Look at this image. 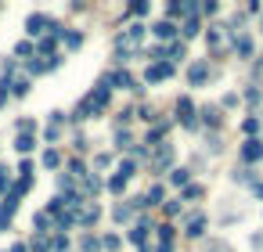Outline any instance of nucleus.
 Listing matches in <instances>:
<instances>
[{
  "mask_svg": "<svg viewBox=\"0 0 263 252\" xmlns=\"http://www.w3.org/2000/svg\"><path fill=\"white\" fill-rule=\"evenodd\" d=\"M177 115H180V123L188 130H195V105H191V97H180L177 101Z\"/></svg>",
  "mask_w": 263,
  "mask_h": 252,
  "instance_id": "obj_1",
  "label": "nucleus"
},
{
  "mask_svg": "<svg viewBox=\"0 0 263 252\" xmlns=\"http://www.w3.org/2000/svg\"><path fill=\"white\" fill-rule=\"evenodd\" d=\"M242 159H245V162H260V159H263V141L249 137V141L242 144Z\"/></svg>",
  "mask_w": 263,
  "mask_h": 252,
  "instance_id": "obj_2",
  "label": "nucleus"
},
{
  "mask_svg": "<svg viewBox=\"0 0 263 252\" xmlns=\"http://www.w3.org/2000/svg\"><path fill=\"white\" fill-rule=\"evenodd\" d=\"M169 76H173V65H169V62H155V65H151L148 69V83H159V80H169Z\"/></svg>",
  "mask_w": 263,
  "mask_h": 252,
  "instance_id": "obj_3",
  "label": "nucleus"
},
{
  "mask_svg": "<svg viewBox=\"0 0 263 252\" xmlns=\"http://www.w3.org/2000/svg\"><path fill=\"white\" fill-rule=\"evenodd\" d=\"M188 80H191V86H202V83L209 80V65H206V62H195V65L188 69Z\"/></svg>",
  "mask_w": 263,
  "mask_h": 252,
  "instance_id": "obj_4",
  "label": "nucleus"
},
{
  "mask_svg": "<svg viewBox=\"0 0 263 252\" xmlns=\"http://www.w3.org/2000/svg\"><path fill=\"white\" fill-rule=\"evenodd\" d=\"M202 231H206V216H202V213L188 216V227H184V234H188V238H202Z\"/></svg>",
  "mask_w": 263,
  "mask_h": 252,
  "instance_id": "obj_5",
  "label": "nucleus"
},
{
  "mask_svg": "<svg viewBox=\"0 0 263 252\" xmlns=\"http://www.w3.org/2000/svg\"><path fill=\"white\" fill-rule=\"evenodd\" d=\"M169 162H173V148L159 144V152H155V159H151V166H155V169H166Z\"/></svg>",
  "mask_w": 263,
  "mask_h": 252,
  "instance_id": "obj_6",
  "label": "nucleus"
},
{
  "mask_svg": "<svg viewBox=\"0 0 263 252\" xmlns=\"http://www.w3.org/2000/svg\"><path fill=\"white\" fill-rule=\"evenodd\" d=\"M151 33H155L159 40H173V36H177V25L166 18V22H155V25H151Z\"/></svg>",
  "mask_w": 263,
  "mask_h": 252,
  "instance_id": "obj_7",
  "label": "nucleus"
},
{
  "mask_svg": "<svg viewBox=\"0 0 263 252\" xmlns=\"http://www.w3.org/2000/svg\"><path fill=\"white\" fill-rule=\"evenodd\" d=\"M159 252H173V227L169 224L159 227Z\"/></svg>",
  "mask_w": 263,
  "mask_h": 252,
  "instance_id": "obj_8",
  "label": "nucleus"
},
{
  "mask_svg": "<svg viewBox=\"0 0 263 252\" xmlns=\"http://www.w3.org/2000/svg\"><path fill=\"white\" fill-rule=\"evenodd\" d=\"M235 51H238L242 58H253V40H249V36H235Z\"/></svg>",
  "mask_w": 263,
  "mask_h": 252,
  "instance_id": "obj_9",
  "label": "nucleus"
},
{
  "mask_svg": "<svg viewBox=\"0 0 263 252\" xmlns=\"http://www.w3.org/2000/svg\"><path fill=\"white\" fill-rule=\"evenodd\" d=\"M202 119H206L209 126H220V108H216V105H206V108H202Z\"/></svg>",
  "mask_w": 263,
  "mask_h": 252,
  "instance_id": "obj_10",
  "label": "nucleus"
},
{
  "mask_svg": "<svg viewBox=\"0 0 263 252\" xmlns=\"http://www.w3.org/2000/svg\"><path fill=\"white\" fill-rule=\"evenodd\" d=\"M159 202H162V187L155 184V187H151L148 195H144V205H159Z\"/></svg>",
  "mask_w": 263,
  "mask_h": 252,
  "instance_id": "obj_11",
  "label": "nucleus"
},
{
  "mask_svg": "<svg viewBox=\"0 0 263 252\" xmlns=\"http://www.w3.org/2000/svg\"><path fill=\"white\" fill-rule=\"evenodd\" d=\"M206 252H235V249H231L227 242H220V238H213V242L206 245Z\"/></svg>",
  "mask_w": 263,
  "mask_h": 252,
  "instance_id": "obj_12",
  "label": "nucleus"
},
{
  "mask_svg": "<svg viewBox=\"0 0 263 252\" xmlns=\"http://www.w3.org/2000/svg\"><path fill=\"white\" fill-rule=\"evenodd\" d=\"M188 176H191L188 169H173V173H169V180H173L177 187H184V184H188Z\"/></svg>",
  "mask_w": 263,
  "mask_h": 252,
  "instance_id": "obj_13",
  "label": "nucleus"
},
{
  "mask_svg": "<svg viewBox=\"0 0 263 252\" xmlns=\"http://www.w3.org/2000/svg\"><path fill=\"white\" fill-rule=\"evenodd\" d=\"M184 198H188V202L202 198V187H198V184H188V187H184Z\"/></svg>",
  "mask_w": 263,
  "mask_h": 252,
  "instance_id": "obj_14",
  "label": "nucleus"
},
{
  "mask_svg": "<svg viewBox=\"0 0 263 252\" xmlns=\"http://www.w3.org/2000/svg\"><path fill=\"white\" fill-rule=\"evenodd\" d=\"M198 29H202L198 18H188V22H184V36H198Z\"/></svg>",
  "mask_w": 263,
  "mask_h": 252,
  "instance_id": "obj_15",
  "label": "nucleus"
},
{
  "mask_svg": "<svg viewBox=\"0 0 263 252\" xmlns=\"http://www.w3.org/2000/svg\"><path fill=\"white\" fill-rule=\"evenodd\" d=\"M123 187H127V180H123V176L116 173V176H112V180H108V191H116V195H119V191H123Z\"/></svg>",
  "mask_w": 263,
  "mask_h": 252,
  "instance_id": "obj_16",
  "label": "nucleus"
},
{
  "mask_svg": "<svg viewBox=\"0 0 263 252\" xmlns=\"http://www.w3.org/2000/svg\"><path fill=\"white\" fill-rule=\"evenodd\" d=\"M220 40H224V36H220V25H213V29H209V47H220Z\"/></svg>",
  "mask_w": 263,
  "mask_h": 252,
  "instance_id": "obj_17",
  "label": "nucleus"
},
{
  "mask_svg": "<svg viewBox=\"0 0 263 252\" xmlns=\"http://www.w3.org/2000/svg\"><path fill=\"white\" fill-rule=\"evenodd\" d=\"M43 22H47L43 14H33V18H29V33H40V25H43Z\"/></svg>",
  "mask_w": 263,
  "mask_h": 252,
  "instance_id": "obj_18",
  "label": "nucleus"
},
{
  "mask_svg": "<svg viewBox=\"0 0 263 252\" xmlns=\"http://www.w3.org/2000/svg\"><path fill=\"white\" fill-rule=\"evenodd\" d=\"M80 220H83V224H94V220H98V205H90V209H87Z\"/></svg>",
  "mask_w": 263,
  "mask_h": 252,
  "instance_id": "obj_19",
  "label": "nucleus"
},
{
  "mask_svg": "<svg viewBox=\"0 0 263 252\" xmlns=\"http://www.w3.org/2000/svg\"><path fill=\"white\" fill-rule=\"evenodd\" d=\"M14 148H18V152H33V137H18Z\"/></svg>",
  "mask_w": 263,
  "mask_h": 252,
  "instance_id": "obj_20",
  "label": "nucleus"
},
{
  "mask_svg": "<svg viewBox=\"0 0 263 252\" xmlns=\"http://www.w3.org/2000/svg\"><path fill=\"white\" fill-rule=\"evenodd\" d=\"M260 97H263V94L256 90V86H249V90H245V101H249V105H256V101H260Z\"/></svg>",
  "mask_w": 263,
  "mask_h": 252,
  "instance_id": "obj_21",
  "label": "nucleus"
},
{
  "mask_svg": "<svg viewBox=\"0 0 263 252\" xmlns=\"http://www.w3.org/2000/svg\"><path fill=\"white\" fill-rule=\"evenodd\" d=\"M242 130H245V133H256V130H260V119H245Z\"/></svg>",
  "mask_w": 263,
  "mask_h": 252,
  "instance_id": "obj_22",
  "label": "nucleus"
},
{
  "mask_svg": "<svg viewBox=\"0 0 263 252\" xmlns=\"http://www.w3.org/2000/svg\"><path fill=\"white\" fill-rule=\"evenodd\" d=\"M58 162H61L58 152H47V155H43V166H58Z\"/></svg>",
  "mask_w": 263,
  "mask_h": 252,
  "instance_id": "obj_23",
  "label": "nucleus"
},
{
  "mask_svg": "<svg viewBox=\"0 0 263 252\" xmlns=\"http://www.w3.org/2000/svg\"><path fill=\"white\" fill-rule=\"evenodd\" d=\"M130 11L133 14H148V4H144V0H137V4H130Z\"/></svg>",
  "mask_w": 263,
  "mask_h": 252,
  "instance_id": "obj_24",
  "label": "nucleus"
},
{
  "mask_svg": "<svg viewBox=\"0 0 263 252\" xmlns=\"http://www.w3.org/2000/svg\"><path fill=\"white\" fill-rule=\"evenodd\" d=\"M65 40H69V47H80V43H83V36H80V33H69Z\"/></svg>",
  "mask_w": 263,
  "mask_h": 252,
  "instance_id": "obj_25",
  "label": "nucleus"
},
{
  "mask_svg": "<svg viewBox=\"0 0 263 252\" xmlns=\"http://www.w3.org/2000/svg\"><path fill=\"white\" fill-rule=\"evenodd\" d=\"M116 220H130V205H119V209H116Z\"/></svg>",
  "mask_w": 263,
  "mask_h": 252,
  "instance_id": "obj_26",
  "label": "nucleus"
},
{
  "mask_svg": "<svg viewBox=\"0 0 263 252\" xmlns=\"http://www.w3.org/2000/svg\"><path fill=\"white\" fill-rule=\"evenodd\" d=\"M169 54H173L177 62H180V58H184V43H173V47H169Z\"/></svg>",
  "mask_w": 263,
  "mask_h": 252,
  "instance_id": "obj_27",
  "label": "nucleus"
},
{
  "mask_svg": "<svg viewBox=\"0 0 263 252\" xmlns=\"http://www.w3.org/2000/svg\"><path fill=\"white\" fill-rule=\"evenodd\" d=\"M253 195H256V198H263V180H256V184H253Z\"/></svg>",
  "mask_w": 263,
  "mask_h": 252,
  "instance_id": "obj_28",
  "label": "nucleus"
},
{
  "mask_svg": "<svg viewBox=\"0 0 263 252\" xmlns=\"http://www.w3.org/2000/svg\"><path fill=\"white\" fill-rule=\"evenodd\" d=\"M7 187V176H4V169H0V191H4Z\"/></svg>",
  "mask_w": 263,
  "mask_h": 252,
  "instance_id": "obj_29",
  "label": "nucleus"
},
{
  "mask_svg": "<svg viewBox=\"0 0 263 252\" xmlns=\"http://www.w3.org/2000/svg\"><path fill=\"white\" fill-rule=\"evenodd\" d=\"M11 252H25V245H22V242H18V245H14V249H11Z\"/></svg>",
  "mask_w": 263,
  "mask_h": 252,
  "instance_id": "obj_30",
  "label": "nucleus"
}]
</instances>
